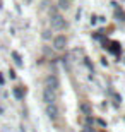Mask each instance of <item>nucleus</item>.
I'll return each mask as SVG.
<instances>
[{
    "label": "nucleus",
    "instance_id": "1",
    "mask_svg": "<svg viewBox=\"0 0 125 132\" xmlns=\"http://www.w3.org/2000/svg\"><path fill=\"white\" fill-rule=\"evenodd\" d=\"M50 22H52V28L55 31H65L67 29V21L63 19V15L62 14H52V19H50Z\"/></svg>",
    "mask_w": 125,
    "mask_h": 132
},
{
    "label": "nucleus",
    "instance_id": "2",
    "mask_svg": "<svg viewBox=\"0 0 125 132\" xmlns=\"http://www.w3.org/2000/svg\"><path fill=\"white\" fill-rule=\"evenodd\" d=\"M58 86H60V82H58V77H57V76L50 74V76H46V77H45V88H46V89H52V91H55V93H57V91H58Z\"/></svg>",
    "mask_w": 125,
    "mask_h": 132
},
{
    "label": "nucleus",
    "instance_id": "3",
    "mask_svg": "<svg viewBox=\"0 0 125 132\" xmlns=\"http://www.w3.org/2000/svg\"><path fill=\"white\" fill-rule=\"evenodd\" d=\"M67 46V36L65 34H58L53 38V48L55 50H65Z\"/></svg>",
    "mask_w": 125,
    "mask_h": 132
},
{
    "label": "nucleus",
    "instance_id": "4",
    "mask_svg": "<svg viewBox=\"0 0 125 132\" xmlns=\"http://www.w3.org/2000/svg\"><path fill=\"white\" fill-rule=\"evenodd\" d=\"M43 101L46 103V105H55V101H57V93L55 91H52V89H43Z\"/></svg>",
    "mask_w": 125,
    "mask_h": 132
},
{
    "label": "nucleus",
    "instance_id": "5",
    "mask_svg": "<svg viewBox=\"0 0 125 132\" xmlns=\"http://www.w3.org/2000/svg\"><path fill=\"white\" fill-rule=\"evenodd\" d=\"M45 112H46V115H48L52 120H55V118L58 117V108L55 106V105H46V110H45Z\"/></svg>",
    "mask_w": 125,
    "mask_h": 132
},
{
    "label": "nucleus",
    "instance_id": "6",
    "mask_svg": "<svg viewBox=\"0 0 125 132\" xmlns=\"http://www.w3.org/2000/svg\"><path fill=\"white\" fill-rule=\"evenodd\" d=\"M12 59H14V62L19 65V67H22V60H21V55L17 53V52H14V53H12Z\"/></svg>",
    "mask_w": 125,
    "mask_h": 132
},
{
    "label": "nucleus",
    "instance_id": "7",
    "mask_svg": "<svg viewBox=\"0 0 125 132\" xmlns=\"http://www.w3.org/2000/svg\"><path fill=\"white\" fill-rule=\"evenodd\" d=\"M14 96H15L17 100H22V96H24V91H22L21 88H15V89H14Z\"/></svg>",
    "mask_w": 125,
    "mask_h": 132
},
{
    "label": "nucleus",
    "instance_id": "8",
    "mask_svg": "<svg viewBox=\"0 0 125 132\" xmlns=\"http://www.w3.org/2000/svg\"><path fill=\"white\" fill-rule=\"evenodd\" d=\"M69 0H58V5H60V9H69Z\"/></svg>",
    "mask_w": 125,
    "mask_h": 132
},
{
    "label": "nucleus",
    "instance_id": "9",
    "mask_svg": "<svg viewBox=\"0 0 125 132\" xmlns=\"http://www.w3.org/2000/svg\"><path fill=\"white\" fill-rule=\"evenodd\" d=\"M50 38H52L50 31H43V39H50Z\"/></svg>",
    "mask_w": 125,
    "mask_h": 132
},
{
    "label": "nucleus",
    "instance_id": "10",
    "mask_svg": "<svg viewBox=\"0 0 125 132\" xmlns=\"http://www.w3.org/2000/svg\"><path fill=\"white\" fill-rule=\"evenodd\" d=\"M0 84H4V77H2V74H0Z\"/></svg>",
    "mask_w": 125,
    "mask_h": 132
},
{
    "label": "nucleus",
    "instance_id": "11",
    "mask_svg": "<svg viewBox=\"0 0 125 132\" xmlns=\"http://www.w3.org/2000/svg\"><path fill=\"white\" fill-rule=\"evenodd\" d=\"M69 2H72V0H69Z\"/></svg>",
    "mask_w": 125,
    "mask_h": 132
}]
</instances>
